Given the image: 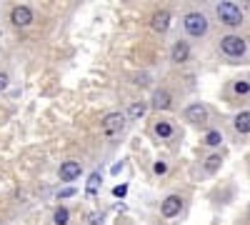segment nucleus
<instances>
[{
  "label": "nucleus",
  "instance_id": "aec40b11",
  "mask_svg": "<svg viewBox=\"0 0 250 225\" xmlns=\"http://www.w3.org/2000/svg\"><path fill=\"white\" fill-rule=\"evenodd\" d=\"M153 173H155V175H165V173H168V163H165V160H158L155 165H153Z\"/></svg>",
  "mask_w": 250,
  "mask_h": 225
},
{
  "label": "nucleus",
  "instance_id": "5701e85b",
  "mask_svg": "<svg viewBox=\"0 0 250 225\" xmlns=\"http://www.w3.org/2000/svg\"><path fill=\"white\" fill-rule=\"evenodd\" d=\"M73 195H75V188H62V190L58 193V198H60V200H65V198H73Z\"/></svg>",
  "mask_w": 250,
  "mask_h": 225
},
{
  "label": "nucleus",
  "instance_id": "7ed1b4c3",
  "mask_svg": "<svg viewBox=\"0 0 250 225\" xmlns=\"http://www.w3.org/2000/svg\"><path fill=\"white\" fill-rule=\"evenodd\" d=\"M220 53L225 58H243L248 53V40L240 35H225L220 40Z\"/></svg>",
  "mask_w": 250,
  "mask_h": 225
},
{
  "label": "nucleus",
  "instance_id": "a211bd4d",
  "mask_svg": "<svg viewBox=\"0 0 250 225\" xmlns=\"http://www.w3.org/2000/svg\"><path fill=\"white\" fill-rule=\"evenodd\" d=\"M220 165H223V158H220V155H210V158L205 160V170H208V173L220 170Z\"/></svg>",
  "mask_w": 250,
  "mask_h": 225
},
{
  "label": "nucleus",
  "instance_id": "4468645a",
  "mask_svg": "<svg viewBox=\"0 0 250 225\" xmlns=\"http://www.w3.org/2000/svg\"><path fill=\"white\" fill-rule=\"evenodd\" d=\"M145 113H148V103L145 100H135V103H130V108H128V120H140Z\"/></svg>",
  "mask_w": 250,
  "mask_h": 225
},
{
  "label": "nucleus",
  "instance_id": "f03ea898",
  "mask_svg": "<svg viewBox=\"0 0 250 225\" xmlns=\"http://www.w3.org/2000/svg\"><path fill=\"white\" fill-rule=\"evenodd\" d=\"M183 28H185V33L190 35V38H203L208 33V28H210V23H208L205 13L190 10V13L183 15Z\"/></svg>",
  "mask_w": 250,
  "mask_h": 225
},
{
  "label": "nucleus",
  "instance_id": "dca6fc26",
  "mask_svg": "<svg viewBox=\"0 0 250 225\" xmlns=\"http://www.w3.org/2000/svg\"><path fill=\"white\" fill-rule=\"evenodd\" d=\"M203 143H205L208 148H218L220 143H223V133L220 130H208L205 138H203Z\"/></svg>",
  "mask_w": 250,
  "mask_h": 225
},
{
  "label": "nucleus",
  "instance_id": "6ab92c4d",
  "mask_svg": "<svg viewBox=\"0 0 250 225\" xmlns=\"http://www.w3.org/2000/svg\"><path fill=\"white\" fill-rule=\"evenodd\" d=\"M233 93L235 95H248L250 93V80H235V83H233Z\"/></svg>",
  "mask_w": 250,
  "mask_h": 225
},
{
  "label": "nucleus",
  "instance_id": "0eeeda50",
  "mask_svg": "<svg viewBox=\"0 0 250 225\" xmlns=\"http://www.w3.org/2000/svg\"><path fill=\"white\" fill-rule=\"evenodd\" d=\"M208 108L203 103H190L185 108V120L188 123H193V125H203V123H208Z\"/></svg>",
  "mask_w": 250,
  "mask_h": 225
},
{
  "label": "nucleus",
  "instance_id": "9b49d317",
  "mask_svg": "<svg viewBox=\"0 0 250 225\" xmlns=\"http://www.w3.org/2000/svg\"><path fill=\"white\" fill-rule=\"evenodd\" d=\"M150 105L155 108V110H170L173 108V95L168 93V90H155L153 93V100H150Z\"/></svg>",
  "mask_w": 250,
  "mask_h": 225
},
{
  "label": "nucleus",
  "instance_id": "f257e3e1",
  "mask_svg": "<svg viewBox=\"0 0 250 225\" xmlns=\"http://www.w3.org/2000/svg\"><path fill=\"white\" fill-rule=\"evenodd\" d=\"M125 125H128V118L125 113H108L105 118L100 120V135L105 140H118L123 133H125Z\"/></svg>",
  "mask_w": 250,
  "mask_h": 225
},
{
  "label": "nucleus",
  "instance_id": "2eb2a0df",
  "mask_svg": "<svg viewBox=\"0 0 250 225\" xmlns=\"http://www.w3.org/2000/svg\"><path fill=\"white\" fill-rule=\"evenodd\" d=\"M100 183H103V175H100V173H90L88 185H85V195H88V198H93V195L100 190Z\"/></svg>",
  "mask_w": 250,
  "mask_h": 225
},
{
  "label": "nucleus",
  "instance_id": "f3484780",
  "mask_svg": "<svg viewBox=\"0 0 250 225\" xmlns=\"http://www.w3.org/2000/svg\"><path fill=\"white\" fill-rule=\"evenodd\" d=\"M68 220H70V213H68V208H55V213H53V223L55 225H68Z\"/></svg>",
  "mask_w": 250,
  "mask_h": 225
},
{
  "label": "nucleus",
  "instance_id": "20e7f679",
  "mask_svg": "<svg viewBox=\"0 0 250 225\" xmlns=\"http://www.w3.org/2000/svg\"><path fill=\"white\" fill-rule=\"evenodd\" d=\"M215 13H218V18H220V23L228 25V28H235V25L243 23V10H240V5H235V3H218V5H215Z\"/></svg>",
  "mask_w": 250,
  "mask_h": 225
},
{
  "label": "nucleus",
  "instance_id": "423d86ee",
  "mask_svg": "<svg viewBox=\"0 0 250 225\" xmlns=\"http://www.w3.org/2000/svg\"><path fill=\"white\" fill-rule=\"evenodd\" d=\"M180 210H183V198L175 195V193L160 203V215L163 218H175V215H180Z\"/></svg>",
  "mask_w": 250,
  "mask_h": 225
},
{
  "label": "nucleus",
  "instance_id": "6e6552de",
  "mask_svg": "<svg viewBox=\"0 0 250 225\" xmlns=\"http://www.w3.org/2000/svg\"><path fill=\"white\" fill-rule=\"evenodd\" d=\"M80 173H83V165H80L78 160H65V163H60V170H58V175H60L62 183H73L75 178H80Z\"/></svg>",
  "mask_w": 250,
  "mask_h": 225
},
{
  "label": "nucleus",
  "instance_id": "1a4fd4ad",
  "mask_svg": "<svg viewBox=\"0 0 250 225\" xmlns=\"http://www.w3.org/2000/svg\"><path fill=\"white\" fill-rule=\"evenodd\" d=\"M170 20H173V15H170V10H158V13H153V18H150V28L155 30V33H168V28H170Z\"/></svg>",
  "mask_w": 250,
  "mask_h": 225
},
{
  "label": "nucleus",
  "instance_id": "39448f33",
  "mask_svg": "<svg viewBox=\"0 0 250 225\" xmlns=\"http://www.w3.org/2000/svg\"><path fill=\"white\" fill-rule=\"evenodd\" d=\"M10 23H13L15 28H30V25L35 23L33 8H28V5H15V8L10 10Z\"/></svg>",
  "mask_w": 250,
  "mask_h": 225
},
{
  "label": "nucleus",
  "instance_id": "412c9836",
  "mask_svg": "<svg viewBox=\"0 0 250 225\" xmlns=\"http://www.w3.org/2000/svg\"><path fill=\"white\" fill-rule=\"evenodd\" d=\"M133 80H135V83H133V85H138V88H145V85H148V83H150V75H145V73H143V75H135Z\"/></svg>",
  "mask_w": 250,
  "mask_h": 225
},
{
  "label": "nucleus",
  "instance_id": "9d476101",
  "mask_svg": "<svg viewBox=\"0 0 250 225\" xmlns=\"http://www.w3.org/2000/svg\"><path fill=\"white\" fill-rule=\"evenodd\" d=\"M188 58H190V45L185 43V40H178V43H173L170 48V60L173 63H188Z\"/></svg>",
  "mask_w": 250,
  "mask_h": 225
},
{
  "label": "nucleus",
  "instance_id": "a878e982",
  "mask_svg": "<svg viewBox=\"0 0 250 225\" xmlns=\"http://www.w3.org/2000/svg\"><path fill=\"white\" fill-rule=\"evenodd\" d=\"M248 218H250V208H248Z\"/></svg>",
  "mask_w": 250,
  "mask_h": 225
},
{
  "label": "nucleus",
  "instance_id": "ddd939ff",
  "mask_svg": "<svg viewBox=\"0 0 250 225\" xmlns=\"http://www.w3.org/2000/svg\"><path fill=\"white\" fill-rule=\"evenodd\" d=\"M153 133L158 135V138H163V140H168V138H173V123L170 120H158L155 125H153Z\"/></svg>",
  "mask_w": 250,
  "mask_h": 225
},
{
  "label": "nucleus",
  "instance_id": "f8f14e48",
  "mask_svg": "<svg viewBox=\"0 0 250 225\" xmlns=\"http://www.w3.org/2000/svg\"><path fill=\"white\" fill-rule=\"evenodd\" d=\"M233 128H235V133H240V135L250 133V110H243V113H238V115H235Z\"/></svg>",
  "mask_w": 250,
  "mask_h": 225
},
{
  "label": "nucleus",
  "instance_id": "b1692460",
  "mask_svg": "<svg viewBox=\"0 0 250 225\" xmlns=\"http://www.w3.org/2000/svg\"><path fill=\"white\" fill-rule=\"evenodd\" d=\"M125 193H128V185H115L113 188V195L115 198H125Z\"/></svg>",
  "mask_w": 250,
  "mask_h": 225
},
{
  "label": "nucleus",
  "instance_id": "4be33fe9",
  "mask_svg": "<svg viewBox=\"0 0 250 225\" xmlns=\"http://www.w3.org/2000/svg\"><path fill=\"white\" fill-rule=\"evenodd\" d=\"M8 85H10V78H8V73H0V93L8 90Z\"/></svg>",
  "mask_w": 250,
  "mask_h": 225
},
{
  "label": "nucleus",
  "instance_id": "393cba45",
  "mask_svg": "<svg viewBox=\"0 0 250 225\" xmlns=\"http://www.w3.org/2000/svg\"><path fill=\"white\" fill-rule=\"evenodd\" d=\"M88 220H90V225H100V220H103V218H98V215H90Z\"/></svg>",
  "mask_w": 250,
  "mask_h": 225
}]
</instances>
